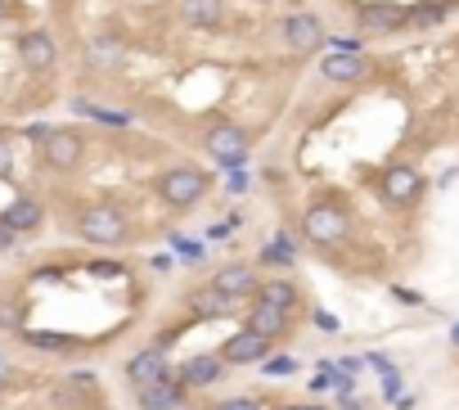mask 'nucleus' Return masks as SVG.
Here are the masks:
<instances>
[{"label": "nucleus", "instance_id": "nucleus-8", "mask_svg": "<svg viewBox=\"0 0 459 410\" xmlns=\"http://www.w3.org/2000/svg\"><path fill=\"white\" fill-rule=\"evenodd\" d=\"M19 63L28 68V73H50V68L59 63V41L45 32V28H32L19 36Z\"/></svg>", "mask_w": 459, "mask_h": 410}, {"label": "nucleus", "instance_id": "nucleus-28", "mask_svg": "<svg viewBox=\"0 0 459 410\" xmlns=\"http://www.w3.org/2000/svg\"><path fill=\"white\" fill-rule=\"evenodd\" d=\"M171 244H176L180 261H203V244H194V239H180V235H171Z\"/></svg>", "mask_w": 459, "mask_h": 410}, {"label": "nucleus", "instance_id": "nucleus-3", "mask_svg": "<svg viewBox=\"0 0 459 410\" xmlns=\"http://www.w3.org/2000/svg\"><path fill=\"white\" fill-rule=\"evenodd\" d=\"M158 194H162V203H171V208H194V203L208 194V172L194 167V163H176L158 176Z\"/></svg>", "mask_w": 459, "mask_h": 410}, {"label": "nucleus", "instance_id": "nucleus-27", "mask_svg": "<svg viewBox=\"0 0 459 410\" xmlns=\"http://www.w3.org/2000/svg\"><path fill=\"white\" fill-rule=\"evenodd\" d=\"M261 370H266L271 379H289V374H297V361H293L289 352H271V357H266V366H261Z\"/></svg>", "mask_w": 459, "mask_h": 410}, {"label": "nucleus", "instance_id": "nucleus-33", "mask_svg": "<svg viewBox=\"0 0 459 410\" xmlns=\"http://www.w3.org/2000/svg\"><path fill=\"white\" fill-rule=\"evenodd\" d=\"M315 325H320V334H338V316L334 311H315Z\"/></svg>", "mask_w": 459, "mask_h": 410}, {"label": "nucleus", "instance_id": "nucleus-12", "mask_svg": "<svg viewBox=\"0 0 459 410\" xmlns=\"http://www.w3.org/2000/svg\"><path fill=\"white\" fill-rule=\"evenodd\" d=\"M126 379H131V388H149V383H162V379H171V361L162 357V348H149V352H136L126 361Z\"/></svg>", "mask_w": 459, "mask_h": 410}, {"label": "nucleus", "instance_id": "nucleus-29", "mask_svg": "<svg viewBox=\"0 0 459 410\" xmlns=\"http://www.w3.org/2000/svg\"><path fill=\"white\" fill-rule=\"evenodd\" d=\"M217 410H266V406H261L257 397H230V401H221Z\"/></svg>", "mask_w": 459, "mask_h": 410}, {"label": "nucleus", "instance_id": "nucleus-16", "mask_svg": "<svg viewBox=\"0 0 459 410\" xmlns=\"http://www.w3.org/2000/svg\"><path fill=\"white\" fill-rule=\"evenodd\" d=\"M185 383H180V374H171V379H162V383H149V388H140V410H180L185 406Z\"/></svg>", "mask_w": 459, "mask_h": 410}, {"label": "nucleus", "instance_id": "nucleus-13", "mask_svg": "<svg viewBox=\"0 0 459 410\" xmlns=\"http://www.w3.org/2000/svg\"><path fill=\"white\" fill-rule=\"evenodd\" d=\"M365 73H369V59L365 54H338V50H329V54L320 59V77L334 82V86H352Z\"/></svg>", "mask_w": 459, "mask_h": 410}, {"label": "nucleus", "instance_id": "nucleus-37", "mask_svg": "<svg viewBox=\"0 0 459 410\" xmlns=\"http://www.w3.org/2000/svg\"><path fill=\"white\" fill-rule=\"evenodd\" d=\"M392 298H397V302H406V307H419V293H415V289H401V285L392 289Z\"/></svg>", "mask_w": 459, "mask_h": 410}, {"label": "nucleus", "instance_id": "nucleus-39", "mask_svg": "<svg viewBox=\"0 0 459 410\" xmlns=\"http://www.w3.org/2000/svg\"><path fill=\"white\" fill-rule=\"evenodd\" d=\"M450 343L459 348V320H455V329H450Z\"/></svg>", "mask_w": 459, "mask_h": 410}, {"label": "nucleus", "instance_id": "nucleus-2", "mask_svg": "<svg viewBox=\"0 0 459 410\" xmlns=\"http://www.w3.org/2000/svg\"><path fill=\"white\" fill-rule=\"evenodd\" d=\"M77 235L86 244H99V248H117L131 226H126V213L117 208V203H91V208L77 213Z\"/></svg>", "mask_w": 459, "mask_h": 410}, {"label": "nucleus", "instance_id": "nucleus-34", "mask_svg": "<svg viewBox=\"0 0 459 410\" xmlns=\"http://www.w3.org/2000/svg\"><path fill=\"white\" fill-rule=\"evenodd\" d=\"M248 185H252V181H248V172L239 167V172H230V185H226V189H230V194H248Z\"/></svg>", "mask_w": 459, "mask_h": 410}, {"label": "nucleus", "instance_id": "nucleus-19", "mask_svg": "<svg viewBox=\"0 0 459 410\" xmlns=\"http://www.w3.org/2000/svg\"><path fill=\"white\" fill-rule=\"evenodd\" d=\"M226 14V0H180V19L189 28H217Z\"/></svg>", "mask_w": 459, "mask_h": 410}, {"label": "nucleus", "instance_id": "nucleus-30", "mask_svg": "<svg viewBox=\"0 0 459 410\" xmlns=\"http://www.w3.org/2000/svg\"><path fill=\"white\" fill-rule=\"evenodd\" d=\"M383 397H387V401H397V397H401V374H397V370L383 374Z\"/></svg>", "mask_w": 459, "mask_h": 410}, {"label": "nucleus", "instance_id": "nucleus-23", "mask_svg": "<svg viewBox=\"0 0 459 410\" xmlns=\"http://www.w3.org/2000/svg\"><path fill=\"white\" fill-rule=\"evenodd\" d=\"M23 343L28 348H41V352H68L73 338L68 334H41V329H23Z\"/></svg>", "mask_w": 459, "mask_h": 410}, {"label": "nucleus", "instance_id": "nucleus-15", "mask_svg": "<svg viewBox=\"0 0 459 410\" xmlns=\"http://www.w3.org/2000/svg\"><path fill=\"white\" fill-rule=\"evenodd\" d=\"M176 374H180L185 388H212V383L226 379V357H221V352H217V357H189Z\"/></svg>", "mask_w": 459, "mask_h": 410}, {"label": "nucleus", "instance_id": "nucleus-38", "mask_svg": "<svg viewBox=\"0 0 459 410\" xmlns=\"http://www.w3.org/2000/svg\"><path fill=\"white\" fill-rule=\"evenodd\" d=\"M10 10H14V0H0V19H5Z\"/></svg>", "mask_w": 459, "mask_h": 410}, {"label": "nucleus", "instance_id": "nucleus-36", "mask_svg": "<svg viewBox=\"0 0 459 410\" xmlns=\"http://www.w3.org/2000/svg\"><path fill=\"white\" fill-rule=\"evenodd\" d=\"M14 383V366H10V357L0 352V388H10Z\"/></svg>", "mask_w": 459, "mask_h": 410}, {"label": "nucleus", "instance_id": "nucleus-32", "mask_svg": "<svg viewBox=\"0 0 459 410\" xmlns=\"http://www.w3.org/2000/svg\"><path fill=\"white\" fill-rule=\"evenodd\" d=\"M10 167H14V149H10L5 135H0V176H10Z\"/></svg>", "mask_w": 459, "mask_h": 410}, {"label": "nucleus", "instance_id": "nucleus-6", "mask_svg": "<svg viewBox=\"0 0 459 410\" xmlns=\"http://www.w3.org/2000/svg\"><path fill=\"white\" fill-rule=\"evenodd\" d=\"M356 28L360 32H401L410 28V5H401V0H365V5H356Z\"/></svg>", "mask_w": 459, "mask_h": 410}, {"label": "nucleus", "instance_id": "nucleus-20", "mask_svg": "<svg viewBox=\"0 0 459 410\" xmlns=\"http://www.w3.org/2000/svg\"><path fill=\"white\" fill-rule=\"evenodd\" d=\"M73 109L86 113V117H95V122H104V126H117V131H126L131 122H136V113H126V109H104V104H91V100H73Z\"/></svg>", "mask_w": 459, "mask_h": 410}, {"label": "nucleus", "instance_id": "nucleus-7", "mask_svg": "<svg viewBox=\"0 0 459 410\" xmlns=\"http://www.w3.org/2000/svg\"><path fill=\"white\" fill-rule=\"evenodd\" d=\"M280 41H284L293 54H311V50H320L324 41H329V32H324L320 14L297 10V14H289V19L280 23Z\"/></svg>", "mask_w": 459, "mask_h": 410}, {"label": "nucleus", "instance_id": "nucleus-24", "mask_svg": "<svg viewBox=\"0 0 459 410\" xmlns=\"http://www.w3.org/2000/svg\"><path fill=\"white\" fill-rule=\"evenodd\" d=\"M450 14L446 0H428V5H410V28H437Z\"/></svg>", "mask_w": 459, "mask_h": 410}, {"label": "nucleus", "instance_id": "nucleus-31", "mask_svg": "<svg viewBox=\"0 0 459 410\" xmlns=\"http://www.w3.org/2000/svg\"><path fill=\"white\" fill-rule=\"evenodd\" d=\"M365 366H369V370H378V374H392V370H397V366H392L383 352H369V357H365Z\"/></svg>", "mask_w": 459, "mask_h": 410}, {"label": "nucleus", "instance_id": "nucleus-40", "mask_svg": "<svg viewBox=\"0 0 459 410\" xmlns=\"http://www.w3.org/2000/svg\"><path fill=\"white\" fill-rule=\"evenodd\" d=\"M302 410H324V406H302Z\"/></svg>", "mask_w": 459, "mask_h": 410}, {"label": "nucleus", "instance_id": "nucleus-1", "mask_svg": "<svg viewBox=\"0 0 459 410\" xmlns=\"http://www.w3.org/2000/svg\"><path fill=\"white\" fill-rule=\"evenodd\" d=\"M203 149L212 154V163L217 167H226V172H239V167H248V149H252V135L239 126V122H212L208 131H203Z\"/></svg>", "mask_w": 459, "mask_h": 410}, {"label": "nucleus", "instance_id": "nucleus-22", "mask_svg": "<svg viewBox=\"0 0 459 410\" xmlns=\"http://www.w3.org/2000/svg\"><path fill=\"white\" fill-rule=\"evenodd\" d=\"M257 298H261V302H271V307H284V311H293V307H297V289H293L289 280H271V285H261V289H257Z\"/></svg>", "mask_w": 459, "mask_h": 410}, {"label": "nucleus", "instance_id": "nucleus-14", "mask_svg": "<svg viewBox=\"0 0 459 410\" xmlns=\"http://www.w3.org/2000/svg\"><path fill=\"white\" fill-rule=\"evenodd\" d=\"M208 289H217L221 298H230V302H239V298H248V293H257L261 285H257V270L252 266H243V261H234V266H221L217 276H212V285Z\"/></svg>", "mask_w": 459, "mask_h": 410}, {"label": "nucleus", "instance_id": "nucleus-26", "mask_svg": "<svg viewBox=\"0 0 459 410\" xmlns=\"http://www.w3.org/2000/svg\"><path fill=\"white\" fill-rule=\"evenodd\" d=\"M329 50H338V54H365V41H360V32H334L329 41H324Z\"/></svg>", "mask_w": 459, "mask_h": 410}, {"label": "nucleus", "instance_id": "nucleus-10", "mask_svg": "<svg viewBox=\"0 0 459 410\" xmlns=\"http://www.w3.org/2000/svg\"><path fill=\"white\" fill-rule=\"evenodd\" d=\"M82 59H86L91 73H117L122 59H126V41H122L117 32H99V36H91V41H86Z\"/></svg>", "mask_w": 459, "mask_h": 410}, {"label": "nucleus", "instance_id": "nucleus-9", "mask_svg": "<svg viewBox=\"0 0 459 410\" xmlns=\"http://www.w3.org/2000/svg\"><path fill=\"white\" fill-rule=\"evenodd\" d=\"M221 357L226 366H252V361H266L271 357V338L257 334V329H239L221 343Z\"/></svg>", "mask_w": 459, "mask_h": 410}, {"label": "nucleus", "instance_id": "nucleus-5", "mask_svg": "<svg viewBox=\"0 0 459 410\" xmlns=\"http://www.w3.org/2000/svg\"><path fill=\"white\" fill-rule=\"evenodd\" d=\"M82 158H86V135L73 131V126H54L50 141L41 145V163L50 172H73Z\"/></svg>", "mask_w": 459, "mask_h": 410}, {"label": "nucleus", "instance_id": "nucleus-35", "mask_svg": "<svg viewBox=\"0 0 459 410\" xmlns=\"http://www.w3.org/2000/svg\"><path fill=\"white\" fill-rule=\"evenodd\" d=\"M334 366H338V374H347V379H352V374L365 366V357H343V361H334Z\"/></svg>", "mask_w": 459, "mask_h": 410}, {"label": "nucleus", "instance_id": "nucleus-11", "mask_svg": "<svg viewBox=\"0 0 459 410\" xmlns=\"http://www.w3.org/2000/svg\"><path fill=\"white\" fill-rule=\"evenodd\" d=\"M419 194H423V176H419L415 167L397 163V167L383 172V198H387V203H397V208H410Z\"/></svg>", "mask_w": 459, "mask_h": 410}, {"label": "nucleus", "instance_id": "nucleus-18", "mask_svg": "<svg viewBox=\"0 0 459 410\" xmlns=\"http://www.w3.org/2000/svg\"><path fill=\"white\" fill-rule=\"evenodd\" d=\"M289 316L293 311H284V307H271V302H252V311H248V329H257V334H266V338H280L284 329H289Z\"/></svg>", "mask_w": 459, "mask_h": 410}, {"label": "nucleus", "instance_id": "nucleus-17", "mask_svg": "<svg viewBox=\"0 0 459 410\" xmlns=\"http://www.w3.org/2000/svg\"><path fill=\"white\" fill-rule=\"evenodd\" d=\"M41 221H45V208H41L36 198H28V194H23V198H14L10 208L0 213V226H5V230H14V235H23V230H36Z\"/></svg>", "mask_w": 459, "mask_h": 410}, {"label": "nucleus", "instance_id": "nucleus-4", "mask_svg": "<svg viewBox=\"0 0 459 410\" xmlns=\"http://www.w3.org/2000/svg\"><path fill=\"white\" fill-rule=\"evenodd\" d=\"M347 217H343V208H334V203H311L306 208V217H302V235L311 239V244H320V248H334V244H343L347 239Z\"/></svg>", "mask_w": 459, "mask_h": 410}, {"label": "nucleus", "instance_id": "nucleus-25", "mask_svg": "<svg viewBox=\"0 0 459 410\" xmlns=\"http://www.w3.org/2000/svg\"><path fill=\"white\" fill-rule=\"evenodd\" d=\"M194 307H199V311H203V316H226V311H230V307H234V302H230V298H221V293H217V289H203V293H199V298H194Z\"/></svg>", "mask_w": 459, "mask_h": 410}, {"label": "nucleus", "instance_id": "nucleus-21", "mask_svg": "<svg viewBox=\"0 0 459 410\" xmlns=\"http://www.w3.org/2000/svg\"><path fill=\"white\" fill-rule=\"evenodd\" d=\"M293 257H297V239H293V235H284V230H280V235H271V244L261 248V261H266V266H289Z\"/></svg>", "mask_w": 459, "mask_h": 410}]
</instances>
